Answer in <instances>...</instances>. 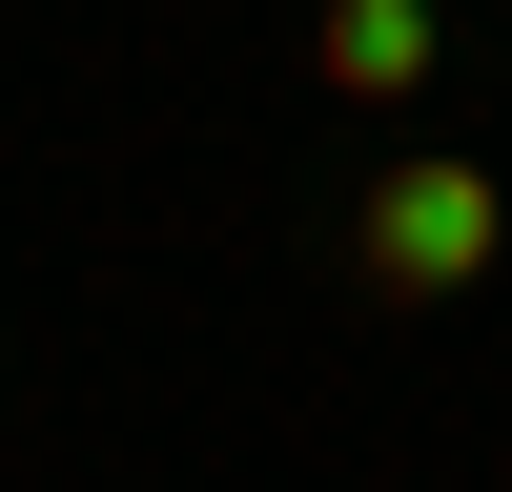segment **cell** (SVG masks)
<instances>
[{"label": "cell", "instance_id": "1", "mask_svg": "<svg viewBox=\"0 0 512 492\" xmlns=\"http://www.w3.org/2000/svg\"><path fill=\"white\" fill-rule=\"evenodd\" d=\"M492 246H512V185H492V164H390V185H369L349 205V267L369 287H390V308H451V287H492Z\"/></svg>", "mask_w": 512, "mask_h": 492}, {"label": "cell", "instance_id": "2", "mask_svg": "<svg viewBox=\"0 0 512 492\" xmlns=\"http://www.w3.org/2000/svg\"><path fill=\"white\" fill-rule=\"evenodd\" d=\"M308 82H328V103H410V82H431V0H328V21H308Z\"/></svg>", "mask_w": 512, "mask_h": 492}]
</instances>
